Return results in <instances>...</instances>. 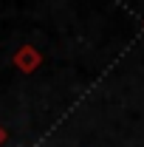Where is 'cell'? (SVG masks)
<instances>
[{"mask_svg": "<svg viewBox=\"0 0 144 147\" xmlns=\"http://www.w3.org/2000/svg\"><path fill=\"white\" fill-rule=\"evenodd\" d=\"M11 62H14V68L20 74H34L42 65V54L37 51L34 45H20L14 51V57H11Z\"/></svg>", "mask_w": 144, "mask_h": 147, "instance_id": "obj_1", "label": "cell"}, {"mask_svg": "<svg viewBox=\"0 0 144 147\" xmlns=\"http://www.w3.org/2000/svg\"><path fill=\"white\" fill-rule=\"evenodd\" d=\"M6 139H9V133H6V127H3V125H0V147L6 144Z\"/></svg>", "mask_w": 144, "mask_h": 147, "instance_id": "obj_2", "label": "cell"}]
</instances>
